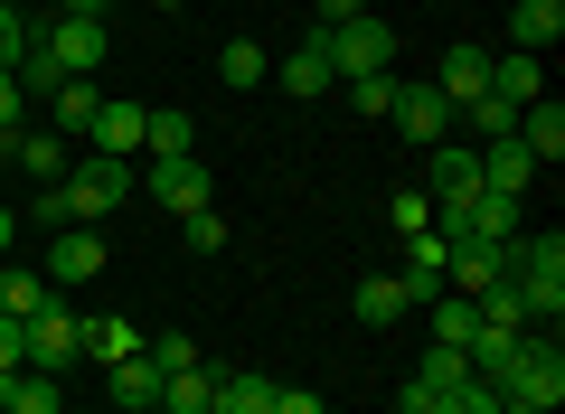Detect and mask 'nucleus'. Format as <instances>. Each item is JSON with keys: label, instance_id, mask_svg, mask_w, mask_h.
Returning a JSON list of instances; mask_svg holds the SVG:
<instances>
[{"label": "nucleus", "instance_id": "obj_15", "mask_svg": "<svg viewBox=\"0 0 565 414\" xmlns=\"http://www.w3.org/2000/svg\"><path fill=\"white\" fill-rule=\"evenodd\" d=\"M519 141H527V160H565V104L556 95L519 104Z\"/></svg>", "mask_w": 565, "mask_h": 414}, {"label": "nucleus", "instance_id": "obj_5", "mask_svg": "<svg viewBox=\"0 0 565 414\" xmlns=\"http://www.w3.org/2000/svg\"><path fill=\"white\" fill-rule=\"evenodd\" d=\"M39 47L57 57V76H95L104 66V20H47Z\"/></svg>", "mask_w": 565, "mask_h": 414}, {"label": "nucleus", "instance_id": "obj_34", "mask_svg": "<svg viewBox=\"0 0 565 414\" xmlns=\"http://www.w3.org/2000/svg\"><path fill=\"white\" fill-rule=\"evenodd\" d=\"M274 414H330V405H321L311 386H274Z\"/></svg>", "mask_w": 565, "mask_h": 414}, {"label": "nucleus", "instance_id": "obj_24", "mask_svg": "<svg viewBox=\"0 0 565 414\" xmlns=\"http://www.w3.org/2000/svg\"><path fill=\"white\" fill-rule=\"evenodd\" d=\"M264 76H274V57H264L255 39H226V47H217V85H236V95H255Z\"/></svg>", "mask_w": 565, "mask_h": 414}, {"label": "nucleus", "instance_id": "obj_12", "mask_svg": "<svg viewBox=\"0 0 565 414\" xmlns=\"http://www.w3.org/2000/svg\"><path fill=\"white\" fill-rule=\"evenodd\" d=\"M10 160H20V179H39V189H57V179L76 170L66 132H29V123H20V151H10Z\"/></svg>", "mask_w": 565, "mask_h": 414}, {"label": "nucleus", "instance_id": "obj_21", "mask_svg": "<svg viewBox=\"0 0 565 414\" xmlns=\"http://www.w3.org/2000/svg\"><path fill=\"white\" fill-rule=\"evenodd\" d=\"M85 358H104V368H122V358H141V330L114 311H85Z\"/></svg>", "mask_w": 565, "mask_h": 414}, {"label": "nucleus", "instance_id": "obj_6", "mask_svg": "<svg viewBox=\"0 0 565 414\" xmlns=\"http://www.w3.org/2000/svg\"><path fill=\"white\" fill-rule=\"evenodd\" d=\"M141 189L161 198L170 217H189V208H207V198H217V189H207V170H199V151H189V160H151V179H141Z\"/></svg>", "mask_w": 565, "mask_h": 414}, {"label": "nucleus", "instance_id": "obj_9", "mask_svg": "<svg viewBox=\"0 0 565 414\" xmlns=\"http://www.w3.org/2000/svg\"><path fill=\"white\" fill-rule=\"evenodd\" d=\"M95 274H104V226H57L47 283H95Z\"/></svg>", "mask_w": 565, "mask_h": 414}, {"label": "nucleus", "instance_id": "obj_31", "mask_svg": "<svg viewBox=\"0 0 565 414\" xmlns=\"http://www.w3.org/2000/svg\"><path fill=\"white\" fill-rule=\"evenodd\" d=\"M29 39H39V29H29L20 10H0V66H20V57H29Z\"/></svg>", "mask_w": 565, "mask_h": 414}, {"label": "nucleus", "instance_id": "obj_29", "mask_svg": "<svg viewBox=\"0 0 565 414\" xmlns=\"http://www.w3.org/2000/svg\"><path fill=\"white\" fill-rule=\"evenodd\" d=\"M180 236H189V255H217V245H226V217H217V208H189Z\"/></svg>", "mask_w": 565, "mask_h": 414}, {"label": "nucleus", "instance_id": "obj_42", "mask_svg": "<svg viewBox=\"0 0 565 414\" xmlns=\"http://www.w3.org/2000/svg\"><path fill=\"white\" fill-rule=\"evenodd\" d=\"M396 414H405V405H396Z\"/></svg>", "mask_w": 565, "mask_h": 414}, {"label": "nucleus", "instance_id": "obj_13", "mask_svg": "<svg viewBox=\"0 0 565 414\" xmlns=\"http://www.w3.org/2000/svg\"><path fill=\"white\" fill-rule=\"evenodd\" d=\"M349 311H359V330H396L415 301H405V283H396V274H367L359 293H349Z\"/></svg>", "mask_w": 565, "mask_h": 414}, {"label": "nucleus", "instance_id": "obj_10", "mask_svg": "<svg viewBox=\"0 0 565 414\" xmlns=\"http://www.w3.org/2000/svg\"><path fill=\"white\" fill-rule=\"evenodd\" d=\"M424 189H434V198L481 189V151H471V141H434V151H424Z\"/></svg>", "mask_w": 565, "mask_h": 414}, {"label": "nucleus", "instance_id": "obj_14", "mask_svg": "<svg viewBox=\"0 0 565 414\" xmlns=\"http://www.w3.org/2000/svg\"><path fill=\"white\" fill-rule=\"evenodd\" d=\"M85 141H95V151H114V160H132V151H141V104H114V95H104L95 123H85Z\"/></svg>", "mask_w": 565, "mask_h": 414}, {"label": "nucleus", "instance_id": "obj_2", "mask_svg": "<svg viewBox=\"0 0 565 414\" xmlns=\"http://www.w3.org/2000/svg\"><path fill=\"white\" fill-rule=\"evenodd\" d=\"M396 66V29H386V10H359V20L330 29V76H386Z\"/></svg>", "mask_w": 565, "mask_h": 414}, {"label": "nucleus", "instance_id": "obj_20", "mask_svg": "<svg viewBox=\"0 0 565 414\" xmlns=\"http://www.w3.org/2000/svg\"><path fill=\"white\" fill-rule=\"evenodd\" d=\"M509 39H519L527 57L556 47V39H565V0H519V10H509Z\"/></svg>", "mask_w": 565, "mask_h": 414}, {"label": "nucleus", "instance_id": "obj_41", "mask_svg": "<svg viewBox=\"0 0 565 414\" xmlns=\"http://www.w3.org/2000/svg\"><path fill=\"white\" fill-rule=\"evenodd\" d=\"M161 10H180V0H161Z\"/></svg>", "mask_w": 565, "mask_h": 414}, {"label": "nucleus", "instance_id": "obj_26", "mask_svg": "<svg viewBox=\"0 0 565 414\" xmlns=\"http://www.w3.org/2000/svg\"><path fill=\"white\" fill-rule=\"evenodd\" d=\"M471 330H481L471 293H434V339H444V349H471Z\"/></svg>", "mask_w": 565, "mask_h": 414}, {"label": "nucleus", "instance_id": "obj_11", "mask_svg": "<svg viewBox=\"0 0 565 414\" xmlns=\"http://www.w3.org/2000/svg\"><path fill=\"white\" fill-rule=\"evenodd\" d=\"M434 95H444L452 114H462L471 95H490V57H481V47H471V39H462V47H452L444 66H434Z\"/></svg>", "mask_w": 565, "mask_h": 414}, {"label": "nucleus", "instance_id": "obj_36", "mask_svg": "<svg viewBox=\"0 0 565 414\" xmlns=\"http://www.w3.org/2000/svg\"><path fill=\"white\" fill-rule=\"evenodd\" d=\"M114 0H57V20H104Z\"/></svg>", "mask_w": 565, "mask_h": 414}, {"label": "nucleus", "instance_id": "obj_23", "mask_svg": "<svg viewBox=\"0 0 565 414\" xmlns=\"http://www.w3.org/2000/svg\"><path fill=\"white\" fill-rule=\"evenodd\" d=\"M47 301H57V283H47V274H20V264H0V311H10V320H39Z\"/></svg>", "mask_w": 565, "mask_h": 414}, {"label": "nucleus", "instance_id": "obj_8", "mask_svg": "<svg viewBox=\"0 0 565 414\" xmlns=\"http://www.w3.org/2000/svg\"><path fill=\"white\" fill-rule=\"evenodd\" d=\"M471 151H481V189H500V198H527L537 160H527V141H519V132H500V141H471Z\"/></svg>", "mask_w": 565, "mask_h": 414}, {"label": "nucleus", "instance_id": "obj_39", "mask_svg": "<svg viewBox=\"0 0 565 414\" xmlns=\"http://www.w3.org/2000/svg\"><path fill=\"white\" fill-rule=\"evenodd\" d=\"M490 414H537V405H519V395H500V405H490Z\"/></svg>", "mask_w": 565, "mask_h": 414}, {"label": "nucleus", "instance_id": "obj_32", "mask_svg": "<svg viewBox=\"0 0 565 414\" xmlns=\"http://www.w3.org/2000/svg\"><path fill=\"white\" fill-rule=\"evenodd\" d=\"M10 368H29V320L0 311V376H10Z\"/></svg>", "mask_w": 565, "mask_h": 414}, {"label": "nucleus", "instance_id": "obj_28", "mask_svg": "<svg viewBox=\"0 0 565 414\" xmlns=\"http://www.w3.org/2000/svg\"><path fill=\"white\" fill-rule=\"evenodd\" d=\"M386 217H396V236H424V226H434V189H396Z\"/></svg>", "mask_w": 565, "mask_h": 414}, {"label": "nucleus", "instance_id": "obj_1", "mask_svg": "<svg viewBox=\"0 0 565 414\" xmlns=\"http://www.w3.org/2000/svg\"><path fill=\"white\" fill-rule=\"evenodd\" d=\"M141 179H132V160H114V151H85L76 170L57 179V189H39V217L47 226H95L104 208H122Z\"/></svg>", "mask_w": 565, "mask_h": 414}, {"label": "nucleus", "instance_id": "obj_19", "mask_svg": "<svg viewBox=\"0 0 565 414\" xmlns=\"http://www.w3.org/2000/svg\"><path fill=\"white\" fill-rule=\"evenodd\" d=\"M207 414H274V376L255 368H217V405Z\"/></svg>", "mask_w": 565, "mask_h": 414}, {"label": "nucleus", "instance_id": "obj_18", "mask_svg": "<svg viewBox=\"0 0 565 414\" xmlns=\"http://www.w3.org/2000/svg\"><path fill=\"white\" fill-rule=\"evenodd\" d=\"M207 405H217V368H207V358L161 376V414H207Z\"/></svg>", "mask_w": 565, "mask_h": 414}, {"label": "nucleus", "instance_id": "obj_38", "mask_svg": "<svg viewBox=\"0 0 565 414\" xmlns=\"http://www.w3.org/2000/svg\"><path fill=\"white\" fill-rule=\"evenodd\" d=\"M10 236H20V217H10V208H0V264H10Z\"/></svg>", "mask_w": 565, "mask_h": 414}, {"label": "nucleus", "instance_id": "obj_3", "mask_svg": "<svg viewBox=\"0 0 565 414\" xmlns=\"http://www.w3.org/2000/svg\"><path fill=\"white\" fill-rule=\"evenodd\" d=\"M76 358H85V311H66V293H57L39 320H29V368H39V376H66Z\"/></svg>", "mask_w": 565, "mask_h": 414}, {"label": "nucleus", "instance_id": "obj_7", "mask_svg": "<svg viewBox=\"0 0 565 414\" xmlns=\"http://www.w3.org/2000/svg\"><path fill=\"white\" fill-rule=\"evenodd\" d=\"M274 85H282V95H302V104H311V95H330V85H340V76H330V29H311V39L274 66Z\"/></svg>", "mask_w": 565, "mask_h": 414}, {"label": "nucleus", "instance_id": "obj_37", "mask_svg": "<svg viewBox=\"0 0 565 414\" xmlns=\"http://www.w3.org/2000/svg\"><path fill=\"white\" fill-rule=\"evenodd\" d=\"M340 20H359V0H321V20H311V29H340Z\"/></svg>", "mask_w": 565, "mask_h": 414}, {"label": "nucleus", "instance_id": "obj_16", "mask_svg": "<svg viewBox=\"0 0 565 414\" xmlns=\"http://www.w3.org/2000/svg\"><path fill=\"white\" fill-rule=\"evenodd\" d=\"M141 151L151 160H189L199 151V123H189L180 104H161V114H141Z\"/></svg>", "mask_w": 565, "mask_h": 414}, {"label": "nucleus", "instance_id": "obj_22", "mask_svg": "<svg viewBox=\"0 0 565 414\" xmlns=\"http://www.w3.org/2000/svg\"><path fill=\"white\" fill-rule=\"evenodd\" d=\"M490 95H500V104H537L546 95V66L527 57V47H519V57H490Z\"/></svg>", "mask_w": 565, "mask_h": 414}, {"label": "nucleus", "instance_id": "obj_35", "mask_svg": "<svg viewBox=\"0 0 565 414\" xmlns=\"http://www.w3.org/2000/svg\"><path fill=\"white\" fill-rule=\"evenodd\" d=\"M20 104H29V95H20V76L0 66V132H20Z\"/></svg>", "mask_w": 565, "mask_h": 414}, {"label": "nucleus", "instance_id": "obj_4", "mask_svg": "<svg viewBox=\"0 0 565 414\" xmlns=\"http://www.w3.org/2000/svg\"><path fill=\"white\" fill-rule=\"evenodd\" d=\"M386 114H396V132L415 141V151H434V141H452V104L434 95V85H396V104H386Z\"/></svg>", "mask_w": 565, "mask_h": 414}, {"label": "nucleus", "instance_id": "obj_25", "mask_svg": "<svg viewBox=\"0 0 565 414\" xmlns=\"http://www.w3.org/2000/svg\"><path fill=\"white\" fill-rule=\"evenodd\" d=\"M462 376H471V358H462V349H444V339H434V349L415 358V376H405V386H424V395H452V386H462Z\"/></svg>", "mask_w": 565, "mask_h": 414}, {"label": "nucleus", "instance_id": "obj_33", "mask_svg": "<svg viewBox=\"0 0 565 414\" xmlns=\"http://www.w3.org/2000/svg\"><path fill=\"white\" fill-rule=\"evenodd\" d=\"M151 368H161V376H170V368H199V339H180V330L151 339Z\"/></svg>", "mask_w": 565, "mask_h": 414}, {"label": "nucleus", "instance_id": "obj_17", "mask_svg": "<svg viewBox=\"0 0 565 414\" xmlns=\"http://www.w3.org/2000/svg\"><path fill=\"white\" fill-rule=\"evenodd\" d=\"M151 405H161V368H151V339H141V358L114 368V414H151Z\"/></svg>", "mask_w": 565, "mask_h": 414}, {"label": "nucleus", "instance_id": "obj_30", "mask_svg": "<svg viewBox=\"0 0 565 414\" xmlns=\"http://www.w3.org/2000/svg\"><path fill=\"white\" fill-rule=\"evenodd\" d=\"M349 104H359V114H386V104H396V66H386V76H349Z\"/></svg>", "mask_w": 565, "mask_h": 414}, {"label": "nucleus", "instance_id": "obj_40", "mask_svg": "<svg viewBox=\"0 0 565 414\" xmlns=\"http://www.w3.org/2000/svg\"><path fill=\"white\" fill-rule=\"evenodd\" d=\"M0 10H20V0H0Z\"/></svg>", "mask_w": 565, "mask_h": 414}, {"label": "nucleus", "instance_id": "obj_27", "mask_svg": "<svg viewBox=\"0 0 565 414\" xmlns=\"http://www.w3.org/2000/svg\"><path fill=\"white\" fill-rule=\"evenodd\" d=\"M47 104H57V132H85V123H95V104H104V95H95V76H66L57 95H47Z\"/></svg>", "mask_w": 565, "mask_h": 414}]
</instances>
